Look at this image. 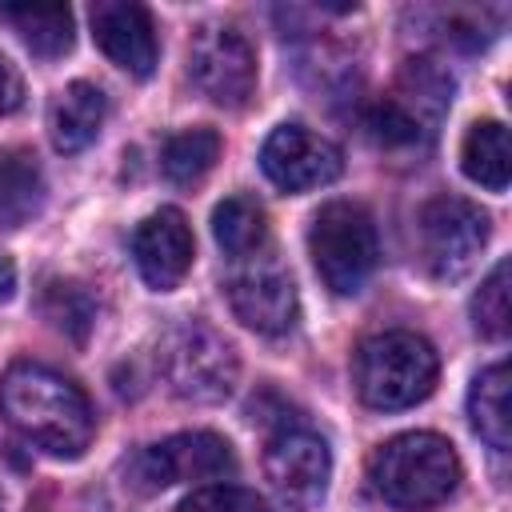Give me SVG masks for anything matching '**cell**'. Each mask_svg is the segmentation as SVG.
Segmentation results:
<instances>
[{"mask_svg":"<svg viewBox=\"0 0 512 512\" xmlns=\"http://www.w3.org/2000/svg\"><path fill=\"white\" fill-rule=\"evenodd\" d=\"M40 308H44V320L76 344H84V336L96 320V304L76 280H48L44 296H40Z\"/></svg>","mask_w":512,"mask_h":512,"instance_id":"22","label":"cell"},{"mask_svg":"<svg viewBox=\"0 0 512 512\" xmlns=\"http://www.w3.org/2000/svg\"><path fill=\"white\" fill-rule=\"evenodd\" d=\"M236 472V452L224 436L216 432H176L160 444L140 448L124 480L136 492H160L172 484H200V480H224Z\"/></svg>","mask_w":512,"mask_h":512,"instance_id":"7","label":"cell"},{"mask_svg":"<svg viewBox=\"0 0 512 512\" xmlns=\"http://www.w3.org/2000/svg\"><path fill=\"white\" fill-rule=\"evenodd\" d=\"M212 236L232 260H248L268 244V216L252 196H228L212 212Z\"/></svg>","mask_w":512,"mask_h":512,"instance_id":"19","label":"cell"},{"mask_svg":"<svg viewBox=\"0 0 512 512\" xmlns=\"http://www.w3.org/2000/svg\"><path fill=\"white\" fill-rule=\"evenodd\" d=\"M488 212L460 196H436L416 212V252L432 280H460L488 244Z\"/></svg>","mask_w":512,"mask_h":512,"instance_id":"6","label":"cell"},{"mask_svg":"<svg viewBox=\"0 0 512 512\" xmlns=\"http://www.w3.org/2000/svg\"><path fill=\"white\" fill-rule=\"evenodd\" d=\"M224 292H228L232 316L244 328L260 332V336H284V332L296 328V316H300L296 284L276 260H264V264L232 272Z\"/></svg>","mask_w":512,"mask_h":512,"instance_id":"11","label":"cell"},{"mask_svg":"<svg viewBox=\"0 0 512 512\" xmlns=\"http://www.w3.org/2000/svg\"><path fill=\"white\" fill-rule=\"evenodd\" d=\"M472 324L480 336L488 340H504L512 328V308H508V260H500L488 280L480 284V292L472 296Z\"/></svg>","mask_w":512,"mask_h":512,"instance_id":"23","label":"cell"},{"mask_svg":"<svg viewBox=\"0 0 512 512\" xmlns=\"http://www.w3.org/2000/svg\"><path fill=\"white\" fill-rule=\"evenodd\" d=\"M156 360H160L168 388L192 404H220L232 396V388L240 380L236 348L204 320L172 324L160 340Z\"/></svg>","mask_w":512,"mask_h":512,"instance_id":"4","label":"cell"},{"mask_svg":"<svg viewBox=\"0 0 512 512\" xmlns=\"http://www.w3.org/2000/svg\"><path fill=\"white\" fill-rule=\"evenodd\" d=\"M192 256H196V240H192V228L180 208H160V212L144 216L132 232V260H136L144 284L156 292L176 288L188 276Z\"/></svg>","mask_w":512,"mask_h":512,"instance_id":"12","label":"cell"},{"mask_svg":"<svg viewBox=\"0 0 512 512\" xmlns=\"http://www.w3.org/2000/svg\"><path fill=\"white\" fill-rule=\"evenodd\" d=\"M260 168L276 188L308 192V188L332 184L344 168V156L328 136L304 128V124H280L268 132V140L260 148Z\"/></svg>","mask_w":512,"mask_h":512,"instance_id":"10","label":"cell"},{"mask_svg":"<svg viewBox=\"0 0 512 512\" xmlns=\"http://www.w3.org/2000/svg\"><path fill=\"white\" fill-rule=\"evenodd\" d=\"M448 100H452V76L436 60H404L396 96L388 104L420 132H432L428 124H436V116L448 108Z\"/></svg>","mask_w":512,"mask_h":512,"instance_id":"16","label":"cell"},{"mask_svg":"<svg viewBox=\"0 0 512 512\" xmlns=\"http://www.w3.org/2000/svg\"><path fill=\"white\" fill-rule=\"evenodd\" d=\"M44 208V172L32 148L0 152V228H24Z\"/></svg>","mask_w":512,"mask_h":512,"instance_id":"17","label":"cell"},{"mask_svg":"<svg viewBox=\"0 0 512 512\" xmlns=\"http://www.w3.org/2000/svg\"><path fill=\"white\" fill-rule=\"evenodd\" d=\"M372 488L396 508H432L460 484V456L436 432H400L368 456Z\"/></svg>","mask_w":512,"mask_h":512,"instance_id":"2","label":"cell"},{"mask_svg":"<svg viewBox=\"0 0 512 512\" xmlns=\"http://www.w3.org/2000/svg\"><path fill=\"white\" fill-rule=\"evenodd\" d=\"M92 36L100 52L132 76H152L156 68V24L144 4L100 0L92 4Z\"/></svg>","mask_w":512,"mask_h":512,"instance_id":"13","label":"cell"},{"mask_svg":"<svg viewBox=\"0 0 512 512\" xmlns=\"http://www.w3.org/2000/svg\"><path fill=\"white\" fill-rule=\"evenodd\" d=\"M220 160V136L212 128H184L164 140L160 168L172 184H200Z\"/></svg>","mask_w":512,"mask_h":512,"instance_id":"21","label":"cell"},{"mask_svg":"<svg viewBox=\"0 0 512 512\" xmlns=\"http://www.w3.org/2000/svg\"><path fill=\"white\" fill-rule=\"evenodd\" d=\"M104 116H108L104 92L88 80H72L52 100V112H48V132H52L56 152H84L100 136Z\"/></svg>","mask_w":512,"mask_h":512,"instance_id":"14","label":"cell"},{"mask_svg":"<svg viewBox=\"0 0 512 512\" xmlns=\"http://www.w3.org/2000/svg\"><path fill=\"white\" fill-rule=\"evenodd\" d=\"M176 512H264V500L240 484H204L184 496Z\"/></svg>","mask_w":512,"mask_h":512,"instance_id":"24","label":"cell"},{"mask_svg":"<svg viewBox=\"0 0 512 512\" xmlns=\"http://www.w3.org/2000/svg\"><path fill=\"white\" fill-rule=\"evenodd\" d=\"M264 476L272 492L292 508H316L328 492L332 456L320 432L304 424H284L268 436L264 448Z\"/></svg>","mask_w":512,"mask_h":512,"instance_id":"9","label":"cell"},{"mask_svg":"<svg viewBox=\"0 0 512 512\" xmlns=\"http://www.w3.org/2000/svg\"><path fill=\"white\" fill-rule=\"evenodd\" d=\"M308 252L320 272V280L336 296H352L368 284L380 260V240L368 208L352 200H332L312 216L308 228Z\"/></svg>","mask_w":512,"mask_h":512,"instance_id":"5","label":"cell"},{"mask_svg":"<svg viewBox=\"0 0 512 512\" xmlns=\"http://www.w3.org/2000/svg\"><path fill=\"white\" fill-rule=\"evenodd\" d=\"M12 292H16V264L8 252H0V304L12 300Z\"/></svg>","mask_w":512,"mask_h":512,"instance_id":"26","label":"cell"},{"mask_svg":"<svg viewBox=\"0 0 512 512\" xmlns=\"http://www.w3.org/2000/svg\"><path fill=\"white\" fill-rule=\"evenodd\" d=\"M0 412L28 444L44 448L48 456H64V460L84 456L96 432L88 396L68 376L36 360L8 364L0 380Z\"/></svg>","mask_w":512,"mask_h":512,"instance_id":"1","label":"cell"},{"mask_svg":"<svg viewBox=\"0 0 512 512\" xmlns=\"http://www.w3.org/2000/svg\"><path fill=\"white\" fill-rule=\"evenodd\" d=\"M188 80L220 108H240L256 88V48L244 32L204 24L188 44Z\"/></svg>","mask_w":512,"mask_h":512,"instance_id":"8","label":"cell"},{"mask_svg":"<svg viewBox=\"0 0 512 512\" xmlns=\"http://www.w3.org/2000/svg\"><path fill=\"white\" fill-rule=\"evenodd\" d=\"M460 168L472 184L488 188V192H504L508 188V172H512V156H508V128L500 120H476L464 132L460 144Z\"/></svg>","mask_w":512,"mask_h":512,"instance_id":"18","label":"cell"},{"mask_svg":"<svg viewBox=\"0 0 512 512\" xmlns=\"http://www.w3.org/2000/svg\"><path fill=\"white\" fill-rule=\"evenodd\" d=\"M468 420H472L476 436L488 448H496V452L512 448V380H508V360H496V364L480 368V376L472 380V392H468Z\"/></svg>","mask_w":512,"mask_h":512,"instance_id":"15","label":"cell"},{"mask_svg":"<svg viewBox=\"0 0 512 512\" xmlns=\"http://www.w3.org/2000/svg\"><path fill=\"white\" fill-rule=\"evenodd\" d=\"M20 104H24V80L8 60H0V112H16Z\"/></svg>","mask_w":512,"mask_h":512,"instance_id":"25","label":"cell"},{"mask_svg":"<svg viewBox=\"0 0 512 512\" xmlns=\"http://www.w3.org/2000/svg\"><path fill=\"white\" fill-rule=\"evenodd\" d=\"M4 16L16 24L24 44L40 60H56L72 48V12L64 4H20V8H8Z\"/></svg>","mask_w":512,"mask_h":512,"instance_id":"20","label":"cell"},{"mask_svg":"<svg viewBox=\"0 0 512 512\" xmlns=\"http://www.w3.org/2000/svg\"><path fill=\"white\" fill-rule=\"evenodd\" d=\"M356 392L376 412H400L420 404L436 388V348L404 328L376 332L356 348Z\"/></svg>","mask_w":512,"mask_h":512,"instance_id":"3","label":"cell"}]
</instances>
